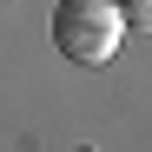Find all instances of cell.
<instances>
[{
  "label": "cell",
  "mask_w": 152,
  "mask_h": 152,
  "mask_svg": "<svg viewBox=\"0 0 152 152\" xmlns=\"http://www.w3.org/2000/svg\"><path fill=\"white\" fill-rule=\"evenodd\" d=\"M126 40L119 0H53V46L73 66H106Z\"/></svg>",
  "instance_id": "cell-1"
},
{
  "label": "cell",
  "mask_w": 152,
  "mask_h": 152,
  "mask_svg": "<svg viewBox=\"0 0 152 152\" xmlns=\"http://www.w3.org/2000/svg\"><path fill=\"white\" fill-rule=\"evenodd\" d=\"M119 13H126V27L152 33V0H119Z\"/></svg>",
  "instance_id": "cell-2"
}]
</instances>
